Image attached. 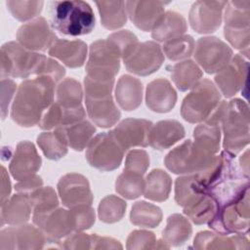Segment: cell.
Instances as JSON below:
<instances>
[{
  "label": "cell",
  "mask_w": 250,
  "mask_h": 250,
  "mask_svg": "<svg viewBox=\"0 0 250 250\" xmlns=\"http://www.w3.org/2000/svg\"><path fill=\"white\" fill-rule=\"evenodd\" d=\"M56 84L47 76H37L21 82L12 105V119L22 127L38 125L54 102Z\"/></svg>",
  "instance_id": "6da1fadb"
},
{
  "label": "cell",
  "mask_w": 250,
  "mask_h": 250,
  "mask_svg": "<svg viewBox=\"0 0 250 250\" xmlns=\"http://www.w3.org/2000/svg\"><path fill=\"white\" fill-rule=\"evenodd\" d=\"M51 26L62 34L81 36L92 32L95 15L84 1H54L50 4Z\"/></svg>",
  "instance_id": "7a4b0ae2"
},
{
  "label": "cell",
  "mask_w": 250,
  "mask_h": 250,
  "mask_svg": "<svg viewBox=\"0 0 250 250\" xmlns=\"http://www.w3.org/2000/svg\"><path fill=\"white\" fill-rule=\"evenodd\" d=\"M221 127L224 133L223 146L235 155L249 144V108L247 104L234 99L225 101Z\"/></svg>",
  "instance_id": "3957f363"
},
{
  "label": "cell",
  "mask_w": 250,
  "mask_h": 250,
  "mask_svg": "<svg viewBox=\"0 0 250 250\" xmlns=\"http://www.w3.org/2000/svg\"><path fill=\"white\" fill-rule=\"evenodd\" d=\"M45 58L18 42H7L1 47V78H28L32 74L37 75Z\"/></svg>",
  "instance_id": "277c9868"
},
{
  "label": "cell",
  "mask_w": 250,
  "mask_h": 250,
  "mask_svg": "<svg viewBox=\"0 0 250 250\" xmlns=\"http://www.w3.org/2000/svg\"><path fill=\"white\" fill-rule=\"evenodd\" d=\"M215 157V154L204 150L193 141L187 140L166 155L164 164L175 174L192 175L207 170Z\"/></svg>",
  "instance_id": "5b68a950"
},
{
  "label": "cell",
  "mask_w": 250,
  "mask_h": 250,
  "mask_svg": "<svg viewBox=\"0 0 250 250\" xmlns=\"http://www.w3.org/2000/svg\"><path fill=\"white\" fill-rule=\"evenodd\" d=\"M221 95L209 79L198 81L186 96L181 106L182 117L190 123L205 121L218 106Z\"/></svg>",
  "instance_id": "8992f818"
},
{
  "label": "cell",
  "mask_w": 250,
  "mask_h": 250,
  "mask_svg": "<svg viewBox=\"0 0 250 250\" xmlns=\"http://www.w3.org/2000/svg\"><path fill=\"white\" fill-rule=\"evenodd\" d=\"M208 225L221 234H247L249 230V189L238 199L218 207Z\"/></svg>",
  "instance_id": "52a82bcc"
},
{
  "label": "cell",
  "mask_w": 250,
  "mask_h": 250,
  "mask_svg": "<svg viewBox=\"0 0 250 250\" xmlns=\"http://www.w3.org/2000/svg\"><path fill=\"white\" fill-rule=\"evenodd\" d=\"M120 59L119 53L106 39L93 42L86 63V76L94 80H114L119 71Z\"/></svg>",
  "instance_id": "ba28073f"
},
{
  "label": "cell",
  "mask_w": 250,
  "mask_h": 250,
  "mask_svg": "<svg viewBox=\"0 0 250 250\" xmlns=\"http://www.w3.org/2000/svg\"><path fill=\"white\" fill-rule=\"evenodd\" d=\"M85 156L92 167L107 172L120 166L124 156V149L109 132H104L90 141Z\"/></svg>",
  "instance_id": "9c48e42d"
},
{
  "label": "cell",
  "mask_w": 250,
  "mask_h": 250,
  "mask_svg": "<svg viewBox=\"0 0 250 250\" xmlns=\"http://www.w3.org/2000/svg\"><path fill=\"white\" fill-rule=\"evenodd\" d=\"M194 59L207 73H218L232 59V50L215 36L201 37L195 45Z\"/></svg>",
  "instance_id": "30bf717a"
},
{
  "label": "cell",
  "mask_w": 250,
  "mask_h": 250,
  "mask_svg": "<svg viewBox=\"0 0 250 250\" xmlns=\"http://www.w3.org/2000/svg\"><path fill=\"white\" fill-rule=\"evenodd\" d=\"M123 62L128 71L146 76L159 69L164 62V55L156 42L146 41L139 43L132 54Z\"/></svg>",
  "instance_id": "8fae6325"
},
{
  "label": "cell",
  "mask_w": 250,
  "mask_h": 250,
  "mask_svg": "<svg viewBox=\"0 0 250 250\" xmlns=\"http://www.w3.org/2000/svg\"><path fill=\"white\" fill-rule=\"evenodd\" d=\"M47 242L41 229L31 225H17L0 233V249H40Z\"/></svg>",
  "instance_id": "7c38bea8"
},
{
  "label": "cell",
  "mask_w": 250,
  "mask_h": 250,
  "mask_svg": "<svg viewBox=\"0 0 250 250\" xmlns=\"http://www.w3.org/2000/svg\"><path fill=\"white\" fill-rule=\"evenodd\" d=\"M227 1H196L189 11V23L197 33H212L222 22Z\"/></svg>",
  "instance_id": "4fadbf2b"
},
{
  "label": "cell",
  "mask_w": 250,
  "mask_h": 250,
  "mask_svg": "<svg viewBox=\"0 0 250 250\" xmlns=\"http://www.w3.org/2000/svg\"><path fill=\"white\" fill-rule=\"evenodd\" d=\"M17 38L19 43L27 50L44 52L50 49L57 36L46 19L39 17L22 24L17 32Z\"/></svg>",
  "instance_id": "5bb4252c"
},
{
  "label": "cell",
  "mask_w": 250,
  "mask_h": 250,
  "mask_svg": "<svg viewBox=\"0 0 250 250\" xmlns=\"http://www.w3.org/2000/svg\"><path fill=\"white\" fill-rule=\"evenodd\" d=\"M33 223L44 233L47 242H59V240L74 230L69 210L56 208L48 213L32 215Z\"/></svg>",
  "instance_id": "9a60e30c"
},
{
  "label": "cell",
  "mask_w": 250,
  "mask_h": 250,
  "mask_svg": "<svg viewBox=\"0 0 250 250\" xmlns=\"http://www.w3.org/2000/svg\"><path fill=\"white\" fill-rule=\"evenodd\" d=\"M58 192L62 204L67 208L93 202V194L87 178L77 173L62 176L58 183Z\"/></svg>",
  "instance_id": "2e32d148"
},
{
  "label": "cell",
  "mask_w": 250,
  "mask_h": 250,
  "mask_svg": "<svg viewBox=\"0 0 250 250\" xmlns=\"http://www.w3.org/2000/svg\"><path fill=\"white\" fill-rule=\"evenodd\" d=\"M152 125L146 119L127 118L109 133L125 151L133 146H146Z\"/></svg>",
  "instance_id": "e0dca14e"
},
{
  "label": "cell",
  "mask_w": 250,
  "mask_h": 250,
  "mask_svg": "<svg viewBox=\"0 0 250 250\" xmlns=\"http://www.w3.org/2000/svg\"><path fill=\"white\" fill-rule=\"evenodd\" d=\"M169 2L162 1H127L125 8L131 21L143 31L152 30L162 16Z\"/></svg>",
  "instance_id": "ac0fdd59"
},
{
  "label": "cell",
  "mask_w": 250,
  "mask_h": 250,
  "mask_svg": "<svg viewBox=\"0 0 250 250\" xmlns=\"http://www.w3.org/2000/svg\"><path fill=\"white\" fill-rule=\"evenodd\" d=\"M248 70V62L237 54L228 65L215 76V82L225 97L234 96L246 82Z\"/></svg>",
  "instance_id": "d6986e66"
},
{
  "label": "cell",
  "mask_w": 250,
  "mask_h": 250,
  "mask_svg": "<svg viewBox=\"0 0 250 250\" xmlns=\"http://www.w3.org/2000/svg\"><path fill=\"white\" fill-rule=\"evenodd\" d=\"M41 163V157L34 145L29 141H21L17 145L9 170L14 179L21 181L35 175Z\"/></svg>",
  "instance_id": "ffe728a7"
},
{
  "label": "cell",
  "mask_w": 250,
  "mask_h": 250,
  "mask_svg": "<svg viewBox=\"0 0 250 250\" xmlns=\"http://www.w3.org/2000/svg\"><path fill=\"white\" fill-rule=\"evenodd\" d=\"M177 93L171 83L164 78L151 81L146 92V103L149 109L158 113L169 112L176 104Z\"/></svg>",
  "instance_id": "44dd1931"
},
{
  "label": "cell",
  "mask_w": 250,
  "mask_h": 250,
  "mask_svg": "<svg viewBox=\"0 0 250 250\" xmlns=\"http://www.w3.org/2000/svg\"><path fill=\"white\" fill-rule=\"evenodd\" d=\"M48 53L63 62L66 66L75 68L84 64L87 56V45L81 40H66L57 38Z\"/></svg>",
  "instance_id": "7402d4cb"
},
{
  "label": "cell",
  "mask_w": 250,
  "mask_h": 250,
  "mask_svg": "<svg viewBox=\"0 0 250 250\" xmlns=\"http://www.w3.org/2000/svg\"><path fill=\"white\" fill-rule=\"evenodd\" d=\"M185 137V128L177 120H162L152 125L148 145L157 150L171 147Z\"/></svg>",
  "instance_id": "603a6c76"
},
{
  "label": "cell",
  "mask_w": 250,
  "mask_h": 250,
  "mask_svg": "<svg viewBox=\"0 0 250 250\" xmlns=\"http://www.w3.org/2000/svg\"><path fill=\"white\" fill-rule=\"evenodd\" d=\"M85 104L89 117L99 127H111L115 125L121 116L111 96L100 99L85 97Z\"/></svg>",
  "instance_id": "cb8c5ba5"
},
{
  "label": "cell",
  "mask_w": 250,
  "mask_h": 250,
  "mask_svg": "<svg viewBox=\"0 0 250 250\" xmlns=\"http://www.w3.org/2000/svg\"><path fill=\"white\" fill-rule=\"evenodd\" d=\"M31 211L29 195L19 192L1 205V225H22L28 221Z\"/></svg>",
  "instance_id": "d4e9b609"
},
{
  "label": "cell",
  "mask_w": 250,
  "mask_h": 250,
  "mask_svg": "<svg viewBox=\"0 0 250 250\" xmlns=\"http://www.w3.org/2000/svg\"><path fill=\"white\" fill-rule=\"evenodd\" d=\"M115 99L122 109L127 111L136 109L143 99L142 82L131 75H122L117 81Z\"/></svg>",
  "instance_id": "484cf974"
},
{
  "label": "cell",
  "mask_w": 250,
  "mask_h": 250,
  "mask_svg": "<svg viewBox=\"0 0 250 250\" xmlns=\"http://www.w3.org/2000/svg\"><path fill=\"white\" fill-rule=\"evenodd\" d=\"M196 249H248V239L243 234L227 236L226 234L211 231H200L194 238Z\"/></svg>",
  "instance_id": "4316f807"
},
{
  "label": "cell",
  "mask_w": 250,
  "mask_h": 250,
  "mask_svg": "<svg viewBox=\"0 0 250 250\" xmlns=\"http://www.w3.org/2000/svg\"><path fill=\"white\" fill-rule=\"evenodd\" d=\"M206 193L204 185L195 174L184 175L176 179L175 200L184 208L195 203Z\"/></svg>",
  "instance_id": "83f0119b"
},
{
  "label": "cell",
  "mask_w": 250,
  "mask_h": 250,
  "mask_svg": "<svg viewBox=\"0 0 250 250\" xmlns=\"http://www.w3.org/2000/svg\"><path fill=\"white\" fill-rule=\"evenodd\" d=\"M187 28L186 19L181 14L175 11H167L151 30V36L156 41L166 42L182 36L187 31Z\"/></svg>",
  "instance_id": "f1b7e54d"
},
{
  "label": "cell",
  "mask_w": 250,
  "mask_h": 250,
  "mask_svg": "<svg viewBox=\"0 0 250 250\" xmlns=\"http://www.w3.org/2000/svg\"><path fill=\"white\" fill-rule=\"evenodd\" d=\"M145 185V197L153 201H165L170 194L172 180L161 169H153L147 176Z\"/></svg>",
  "instance_id": "f546056e"
},
{
  "label": "cell",
  "mask_w": 250,
  "mask_h": 250,
  "mask_svg": "<svg viewBox=\"0 0 250 250\" xmlns=\"http://www.w3.org/2000/svg\"><path fill=\"white\" fill-rule=\"evenodd\" d=\"M191 232L192 228L188 220L180 214H173L167 219L162 237L169 246H180L189 239Z\"/></svg>",
  "instance_id": "4dcf8cb0"
},
{
  "label": "cell",
  "mask_w": 250,
  "mask_h": 250,
  "mask_svg": "<svg viewBox=\"0 0 250 250\" xmlns=\"http://www.w3.org/2000/svg\"><path fill=\"white\" fill-rule=\"evenodd\" d=\"M37 144L45 156L51 160H59L67 153V141L61 127L52 132L41 133Z\"/></svg>",
  "instance_id": "1f68e13d"
},
{
  "label": "cell",
  "mask_w": 250,
  "mask_h": 250,
  "mask_svg": "<svg viewBox=\"0 0 250 250\" xmlns=\"http://www.w3.org/2000/svg\"><path fill=\"white\" fill-rule=\"evenodd\" d=\"M225 27L227 29L241 30L249 28L250 1H227L225 6Z\"/></svg>",
  "instance_id": "d6a6232c"
},
{
  "label": "cell",
  "mask_w": 250,
  "mask_h": 250,
  "mask_svg": "<svg viewBox=\"0 0 250 250\" xmlns=\"http://www.w3.org/2000/svg\"><path fill=\"white\" fill-rule=\"evenodd\" d=\"M102 24L109 30L123 26L127 21L124 1H97Z\"/></svg>",
  "instance_id": "836d02e7"
},
{
  "label": "cell",
  "mask_w": 250,
  "mask_h": 250,
  "mask_svg": "<svg viewBox=\"0 0 250 250\" xmlns=\"http://www.w3.org/2000/svg\"><path fill=\"white\" fill-rule=\"evenodd\" d=\"M203 73L200 67L192 61H184L176 63L171 69V78L180 91L191 89L200 81Z\"/></svg>",
  "instance_id": "e575fe53"
},
{
  "label": "cell",
  "mask_w": 250,
  "mask_h": 250,
  "mask_svg": "<svg viewBox=\"0 0 250 250\" xmlns=\"http://www.w3.org/2000/svg\"><path fill=\"white\" fill-rule=\"evenodd\" d=\"M61 128L64 133L67 145L77 151L83 150L89 145L96 132L95 126L85 119Z\"/></svg>",
  "instance_id": "d590c367"
},
{
  "label": "cell",
  "mask_w": 250,
  "mask_h": 250,
  "mask_svg": "<svg viewBox=\"0 0 250 250\" xmlns=\"http://www.w3.org/2000/svg\"><path fill=\"white\" fill-rule=\"evenodd\" d=\"M162 219L161 209L146 201H138L132 206L130 220L133 225L144 228H155Z\"/></svg>",
  "instance_id": "8d00e7d4"
},
{
  "label": "cell",
  "mask_w": 250,
  "mask_h": 250,
  "mask_svg": "<svg viewBox=\"0 0 250 250\" xmlns=\"http://www.w3.org/2000/svg\"><path fill=\"white\" fill-rule=\"evenodd\" d=\"M56 103L66 108L82 106V87L73 78H65L57 87Z\"/></svg>",
  "instance_id": "74e56055"
},
{
  "label": "cell",
  "mask_w": 250,
  "mask_h": 250,
  "mask_svg": "<svg viewBox=\"0 0 250 250\" xmlns=\"http://www.w3.org/2000/svg\"><path fill=\"white\" fill-rule=\"evenodd\" d=\"M145 185L143 175L124 170L116 179L115 190L127 199H135L144 193Z\"/></svg>",
  "instance_id": "f35d334b"
},
{
  "label": "cell",
  "mask_w": 250,
  "mask_h": 250,
  "mask_svg": "<svg viewBox=\"0 0 250 250\" xmlns=\"http://www.w3.org/2000/svg\"><path fill=\"white\" fill-rule=\"evenodd\" d=\"M217 209L218 205L214 198L206 193L195 203L185 207L184 213L195 225H203L208 224L213 219Z\"/></svg>",
  "instance_id": "ab89813d"
},
{
  "label": "cell",
  "mask_w": 250,
  "mask_h": 250,
  "mask_svg": "<svg viewBox=\"0 0 250 250\" xmlns=\"http://www.w3.org/2000/svg\"><path fill=\"white\" fill-rule=\"evenodd\" d=\"M126 207L127 204L123 199L112 194L107 195L99 204V218L106 224L119 222L125 214Z\"/></svg>",
  "instance_id": "60d3db41"
},
{
  "label": "cell",
  "mask_w": 250,
  "mask_h": 250,
  "mask_svg": "<svg viewBox=\"0 0 250 250\" xmlns=\"http://www.w3.org/2000/svg\"><path fill=\"white\" fill-rule=\"evenodd\" d=\"M32 211L34 214H44L48 213L59 206V199L55 189L51 187L39 188L28 194Z\"/></svg>",
  "instance_id": "b9f144b4"
},
{
  "label": "cell",
  "mask_w": 250,
  "mask_h": 250,
  "mask_svg": "<svg viewBox=\"0 0 250 250\" xmlns=\"http://www.w3.org/2000/svg\"><path fill=\"white\" fill-rule=\"evenodd\" d=\"M162 49L170 61H180L193 53L194 40L190 35H182L164 42Z\"/></svg>",
  "instance_id": "7bdbcfd3"
},
{
  "label": "cell",
  "mask_w": 250,
  "mask_h": 250,
  "mask_svg": "<svg viewBox=\"0 0 250 250\" xmlns=\"http://www.w3.org/2000/svg\"><path fill=\"white\" fill-rule=\"evenodd\" d=\"M43 1L9 0L6 5L12 16L20 21H25L37 17L43 8Z\"/></svg>",
  "instance_id": "ee69618b"
},
{
  "label": "cell",
  "mask_w": 250,
  "mask_h": 250,
  "mask_svg": "<svg viewBox=\"0 0 250 250\" xmlns=\"http://www.w3.org/2000/svg\"><path fill=\"white\" fill-rule=\"evenodd\" d=\"M106 40L115 48L123 61L132 54L139 44L137 36L130 30H120L114 32L110 34Z\"/></svg>",
  "instance_id": "f6af8a7d"
},
{
  "label": "cell",
  "mask_w": 250,
  "mask_h": 250,
  "mask_svg": "<svg viewBox=\"0 0 250 250\" xmlns=\"http://www.w3.org/2000/svg\"><path fill=\"white\" fill-rule=\"evenodd\" d=\"M73 229L76 231L87 229L95 223V210L89 204L78 205L69 208Z\"/></svg>",
  "instance_id": "bcb514c9"
},
{
  "label": "cell",
  "mask_w": 250,
  "mask_h": 250,
  "mask_svg": "<svg viewBox=\"0 0 250 250\" xmlns=\"http://www.w3.org/2000/svg\"><path fill=\"white\" fill-rule=\"evenodd\" d=\"M149 166V155L146 150L133 149L131 150L125 160L124 170L135 172L144 175Z\"/></svg>",
  "instance_id": "7dc6e473"
},
{
  "label": "cell",
  "mask_w": 250,
  "mask_h": 250,
  "mask_svg": "<svg viewBox=\"0 0 250 250\" xmlns=\"http://www.w3.org/2000/svg\"><path fill=\"white\" fill-rule=\"evenodd\" d=\"M156 244L154 233L146 230H134L127 238L128 249L156 248Z\"/></svg>",
  "instance_id": "c3c4849f"
},
{
  "label": "cell",
  "mask_w": 250,
  "mask_h": 250,
  "mask_svg": "<svg viewBox=\"0 0 250 250\" xmlns=\"http://www.w3.org/2000/svg\"><path fill=\"white\" fill-rule=\"evenodd\" d=\"M64 74L65 69L62 65H61L57 61L46 57L40 66L37 76H47L58 83L62 79Z\"/></svg>",
  "instance_id": "681fc988"
},
{
  "label": "cell",
  "mask_w": 250,
  "mask_h": 250,
  "mask_svg": "<svg viewBox=\"0 0 250 250\" xmlns=\"http://www.w3.org/2000/svg\"><path fill=\"white\" fill-rule=\"evenodd\" d=\"M17 89L16 83L11 79L3 78L1 80V108H2V119L6 118L8 106L11 99Z\"/></svg>",
  "instance_id": "f907efd6"
},
{
  "label": "cell",
  "mask_w": 250,
  "mask_h": 250,
  "mask_svg": "<svg viewBox=\"0 0 250 250\" xmlns=\"http://www.w3.org/2000/svg\"><path fill=\"white\" fill-rule=\"evenodd\" d=\"M66 249H92V235L83 232H75L64 241Z\"/></svg>",
  "instance_id": "816d5d0a"
},
{
  "label": "cell",
  "mask_w": 250,
  "mask_h": 250,
  "mask_svg": "<svg viewBox=\"0 0 250 250\" xmlns=\"http://www.w3.org/2000/svg\"><path fill=\"white\" fill-rule=\"evenodd\" d=\"M43 186L42 178L38 175H32L28 178H25L23 180H21L18 184H16L15 188L18 192L29 194L35 189L41 188Z\"/></svg>",
  "instance_id": "f5cc1de1"
},
{
  "label": "cell",
  "mask_w": 250,
  "mask_h": 250,
  "mask_svg": "<svg viewBox=\"0 0 250 250\" xmlns=\"http://www.w3.org/2000/svg\"><path fill=\"white\" fill-rule=\"evenodd\" d=\"M101 248H122L119 241L105 236H99L97 234H92V249Z\"/></svg>",
  "instance_id": "db71d44e"
},
{
  "label": "cell",
  "mask_w": 250,
  "mask_h": 250,
  "mask_svg": "<svg viewBox=\"0 0 250 250\" xmlns=\"http://www.w3.org/2000/svg\"><path fill=\"white\" fill-rule=\"evenodd\" d=\"M1 205H3L8 200L11 193V182L3 166L1 167Z\"/></svg>",
  "instance_id": "11a10c76"
},
{
  "label": "cell",
  "mask_w": 250,
  "mask_h": 250,
  "mask_svg": "<svg viewBox=\"0 0 250 250\" xmlns=\"http://www.w3.org/2000/svg\"><path fill=\"white\" fill-rule=\"evenodd\" d=\"M240 166L242 171L249 176V150L247 149L245 153L240 157Z\"/></svg>",
  "instance_id": "9f6ffc18"
}]
</instances>
